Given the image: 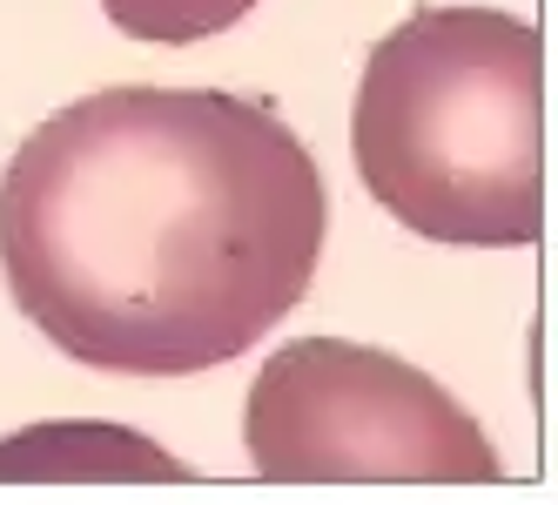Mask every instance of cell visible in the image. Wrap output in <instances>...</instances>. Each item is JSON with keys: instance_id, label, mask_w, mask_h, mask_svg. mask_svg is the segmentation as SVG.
<instances>
[{"instance_id": "277c9868", "label": "cell", "mask_w": 558, "mask_h": 505, "mask_svg": "<svg viewBox=\"0 0 558 505\" xmlns=\"http://www.w3.org/2000/svg\"><path fill=\"white\" fill-rule=\"evenodd\" d=\"M0 479H74V485H101V479H135V485H189L195 472L162 445H148L142 432L101 418H74V424H27L21 438H0Z\"/></svg>"}, {"instance_id": "5b68a950", "label": "cell", "mask_w": 558, "mask_h": 505, "mask_svg": "<svg viewBox=\"0 0 558 505\" xmlns=\"http://www.w3.org/2000/svg\"><path fill=\"white\" fill-rule=\"evenodd\" d=\"M256 0H101V14L129 34V41H155V48H189L209 34L235 27Z\"/></svg>"}, {"instance_id": "7a4b0ae2", "label": "cell", "mask_w": 558, "mask_h": 505, "mask_svg": "<svg viewBox=\"0 0 558 505\" xmlns=\"http://www.w3.org/2000/svg\"><path fill=\"white\" fill-rule=\"evenodd\" d=\"M350 155L371 196L430 243L525 250L551 203L545 41L498 8H417L364 61Z\"/></svg>"}, {"instance_id": "6da1fadb", "label": "cell", "mask_w": 558, "mask_h": 505, "mask_svg": "<svg viewBox=\"0 0 558 505\" xmlns=\"http://www.w3.org/2000/svg\"><path fill=\"white\" fill-rule=\"evenodd\" d=\"M330 229L316 155L222 88H101L0 176V269L61 358L195 377L303 303Z\"/></svg>"}, {"instance_id": "3957f363", "label": "cell", "mask_w": 558, "mask_h": 505, "mask_svg": "<svg viewBox=\"0 0 558 505\" xmlns=\"http://www.w3.org/2000/svg\"><path fill=\"white\" fill-rule=\"evenodd\" d=\"M243 445L269 485H492L505 472L445 384L350 337H296L256 371Z\"/></svg>"}]
</instances>
